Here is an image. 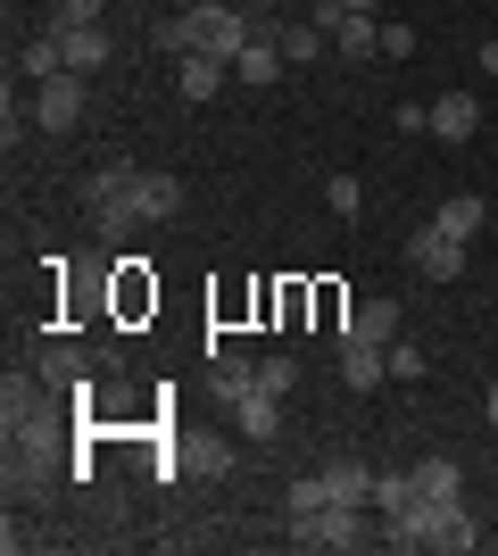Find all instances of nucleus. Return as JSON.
<instances>
[{
    "label": "nucleus",
    "mask_w": 498,
    "mask_h": 556,
    "mask_svg": "<svg viewBox=\"0 0 498 556\" xmlns=\"http://www.w3.org/2000/svg\"><path fill=\"white\" fill-rule=\"evenodd\" d=\"M183 17H191V42L208 50V59H225V67L258 42V9H241V0H191Z\"/></svg>",
    "instance_id": "obj_1"
},
{
    "label": "nucleus",
    "mask_w": 498,
    "mask_h": 556,
    "mask_svg": "<svg viewBox=\"0 0 498 556\" xmlns=\"http://www.w3.org/2000/svg\"><path fill=\"white\" fill-rule=\"evenodd\" d=\"M366 540H382V523H366V507H349V498L291 515V548H366Z\"/></svg>",
    "instance_id": "obj_2"
},
{
    "label": "nucleus",
    "mask_w": 498,
    "mask_h": 556,
    "mask_svg": "<svg viewBox=\"0 0 498 556\" xmlns=\"http://www.w3.org/2000/svg\"><path fill=\"white\" fill-rule=\"evenodd\" d=\"M84 216H92L100 232L142 225V208H133V166H100L92 184H84Z\"/></svg>",
    "instance_id": "obj_3"
},
{
    "label": "nucleus",
    "mask_w": 498,
    "mask_h": 556,
    "mask_svg": "<svg viewBox=\"0 0 498 556\" xmlns=\"http://www.w3.org/2000/svg\"><path fill=\"white\" fill-rule=\"evenodd\" d=\"M0 424H9V441H25V432H59V407L42 399L34 374H9V382H0Z\"/></svg>",
    "instance_id": "obj_4"
},
{
    "label": "nucleus",
    "mask_w": 498,
    "mask_h": 556,
    "mask_svg": "<svg viewBox=\"0 0 498 556\" xmlns=\"http://www.w3.org/2000/svg\"><path fill=\"white\" fill-rule=\"evenodd\" d=\"M407 266H416L424 282H457V275H465V241L440 232V225H416V232H407Z\"/></svg>",
    "instance_id": "obj_5"
},
{
    "label": "nucleus",
    "mask_w": 498,
    "mask_h": 556,
    "mask_svg": "<svg viewBox=\"0 0 498 556\" xmlns=\"http://www.w3.org/2000/svg\"><path fill=\"white\" fill-rule=\"evenodd\" d=\"M50 473H59V432H25V441H9V490L42 498Z\"/></svg>",
    "instance_id": "obj_6"
},
{
    "label": "nucleus",
    "mask_w": 498,
    "mask_h": 556,
    "mask_svg": "<svg viewBox=\"0 0 498 556\" xmlns=\"http://www.w3.org/2000/svg\"><path fill=\"white\" fill-rule=\"evenodd\" d=\"M75 116H84V75H50L34 92V125L42 134H75Z\"/></svg>",
    "instance_id": "obj_7"
},
{
    "label": "nucleus",
    "mask_w": 498,
    "mask_h": 556,
    "mask_svg": "<svg viewBox=\"0 0 498 556\" xmlns=\"http://www.w3.org/2000/svg\"><path fill=\"white\" fill-rule=\"evenodd\" d=\"M133 208H142V225H166V216H183V184L166 166H133Z\"/></svg>",
    "instance_id": "obj_8"
},
{
    "label": "nucleus",
    "mask_w": 498,
    "mask_h": 556,
    "mask_svg": "<svg viewBox=\"0 0 498 556\" xmlns=\"http://www.w3.org/2000/svg\"><path fill=\"white\" fill-rule=\"evenodd\" d=\"M432 548H482V523H474V507L465 498H432Z\"/></svg>",
    "instance_id": "obj_9"
},
{
    "label": "nucleus",
    "mask_w": 498,
    "mask_h": 556,
    "mask_svg": "<svg viewBox=\"0 0 498 556\" xmlns=\"http://www.w3.org/2000/svg\"><path fill=\"white\" fill-rule=\"evenodd\" d=\"M341 341H374V349H391V341H399V300H357V307H349V325H341Z\"/></svg>",
    "instance_id": "obj_10"
},
{
    "label": "nucleus",
    "mask_w": 498,
    "mask_h": 556,
    "mask_svg": "<svg viewBox=\"0 0 498 556\" xmlns=\"http://www.w3.org/2000/svg\"><path fill=\"white\" fill-rule=\"evenodd\" d=\"M382 548H399V556L432 548V498H416V507H391V515H382Z\"/></svg>",
    "instance_id": "obj_11"
},
{
    "label": "nucleus",
    "mask_w": 498,
    "mask_h": 556,
    "mask_svg": "<svg viewBox=\"0 0 498 556\" xmlns=\"http://www.w3.org/2000/svg\"><path fill=\"white\" fill-rule=\"evenodd\" d=\"M474 134H482L474 92H440V100H432V141H474Z\"/></svg>",
    "instance_id": "obj_12"
},
{
    "label": "nucleus",
    "mask_w": 498,
    "mask_h": 556,
    "mask_svg": "<svg viewBox=\"0 0 498 556\" xmlns=\"http://www.w3.org/2000/svg\"><path fill=\"white\" fill-rule=\"evenodd\" d=\"M341 382H349V391H382V382H391V357H382L374 341H341Z\"/></svg>",
    "instance_id": "obj_13"
},
{
    "label": "nucleus",
    "mask_w": 498,
    "mask_h": 556,
    "mask_svg": "<svg viewBox=\"0 0 498 556\" xmlns=\"http://www.w3.org/2000/svg\"><path fill=\"white\" fill-rule=\"evenodd\" d=\"M233 424H241V441H274V432H283V399H274V391L233 399Z\"/></svg>",
    "instance_id": "obj_14"
},
{
    "label": "nucleus",
    "mask_w": 498,
    "mask_h": 556,
    "mask_svg": "<svg viewBox=\"0 0 498 556\" xmlns=\"http://www.w3.org/2000/svg\"><path fill=\"white\" fill-rule=\"evenodd\" d=\"M225 59H208V50H191V59H175V92L183 100H216V84H225Z\"/></svg>",
    "instance_id": "obj_15"
},
{
    "label": "nucleus",
    "mask_w": 498,
    "mask_h": 556,
    "mask_svg": "<svg viewBox=\"0 0 498 556\" xmlns=\"http://www.w3.org/2000/svg\"><path fill=\"white\" fill-rule=\"evenodd\" d=\"M59 50H67V75L108 67V25H75V34H59Z\"/></svg>",
    "instance_id": "obj_16"
},
{
    "label": "nucleus",
    "mask_w": 498,
    "mask_h": 556,
    "mask_svg": "<svg viewBox=\"0 0 498 556\" xmlns=\"http://www.w3.org/2000/svg\"><path fill=\"white\" fill-rule=\"evenodd\" d=\"M324 42H332L324 25H308V17H291V25H283V17H274V50H283V67H308Z\"/></svg>",
    "instance_id": "obj_17"
},
{
    "label": "nucleus",
    "mask_w": 498,
    "mask_h": 556,
    "mask_svg": "<svg viewBox=\"0 0 498 556\" xmlns=\"http://www.w3.org/2000/svg\"><path fill=\"white\" fill-rule=\"evenodd\" d=\"M432 225L457 232V241H474V232L490 225V208H482V191H457V200H440V208H432Z\"/></svg>",
    "instance_id": "obj_18"
},
{
    "label": "nucleus",
    "mask_w": 498,
    "mask_h": 556,
    "mask_svg": "<svg viewBox=\"0 0 498 556\" xmlns=\"http://www.w3.org/2000/svg\"><path fill=\"white\" fill-rule=\"evenodd\" d=\"M416 490H424V498H465V465L457 457H416Z\"/></svg>",
    "instance_id": "obj_19"
},
{
    "label": "nucleus",
    "mask_w": 498,
    "mask_h": 556,
    "mask_svg": "<svg viewBox=\"0 0 498 556\" xmlns=\"http://www.w3.org/2000/svg\"><path fill=\"white\" fill-rule=\"evenodd\" d=\"M233 75H241V84H283V50H274V42L258 34V42H250V50L233 59Z\"/></svg>",
    "instance_id": "obj_20"
},
{
    "label": "nucleus",
    "mask_w": 498,
    "mask_h": 556,
    "mask_svg": "<svg viewBox=\"0 0 498 556\" xmlns=\"http://www.w3.org/2000/svg\"><path fill=\"white\" fill-rule=\"evenodd\" d=\"M324 482H332V498H349V507H374V473H366V465H324Z\"/></svg>",
    "instance_id": "obj_21"
},
{
    "label": "nucleus",
    "mask_w": 498,
    "mask_h": 556,
    "mask_svg": "<svg viewBox=\"0 0 498 556\" xmlns=\"http://www.w3.org/2000/svg\"><path fill=\"white\" fill-rule=\"evenodd\" d=\"M42 382H59V391L84 399V357H75L67 341H50V349H42Z\"/></svg>",
    "instance_id": "obj_22"
},
{
    "label": "nucleus",
    "mask_w": 498,
    "mask_h": 556,
    "mask_svg": "<svg viewBox=\"0 0 498 556\" xmlns=\"http://www.w3.org/2000/svg\"><path fill=\"white\" fill-rule=\"evenodd\" d=\"M424 490H416V473H374V515H391V507H416Z\"/></svg>",
    "instance_id": "obj_23"
},
{
    "label": "nucleus",
    "mask_w": 498,
    "mask_h": 556,
    "mask_svg": "<svg viewBox=\"0 0 498 556\" xmlns=\"http://www.w3.org/2000/svg\"><path fill=\"white\" fill-rule=\"evenodd\" d=\"M324 208L341 216V225H357V216H366V191H357V175H332V184H324Z\"/></svg>",
    "instance_id": "obj_24"
},
{
    "label": "nucleus",
    "mask_w": 498,
    "mask_h": 556,
    "mask_svg": "<svg viewBox=\"0 0 498 556\" xmlns=\"http://www.w3.org/2000/svg\"><path fill=\"white\" fill-rule=\"evenodd\" d=\"M108 17V0H59L50 9V34H75V25H100Z\"/></svg>",
    "instance_id": "obj_25"
},
{
    "label": "nucleus",
    "mask_w": 498,
    "mask_h": 556,
    "mask_svg": "<svg viewBox=\"0 0 498 556\" xmlns=\"http://www.w3.org/2000/svg\"><path fill=\"white\" fill-rule=\"evenodd\" d=\"M150 42H158L166 59H191V50H200V42H191V17H158V25H150Z\"/></svg>",
    "instance_id": "obj_26"
},
{
    "label": "nucleus",
    "mask_w": 498,
    "mask_h": 556,
    "mask_svg": "<svg viewBox=\"0 0 498 556\" xmlns=\"http://www.w3.org/2000/svg\"><path fill=\"white\" fill-rule=\"evenodd\" d=\"M258 391L291 399V391H299V366H291V357H258Z\"/></svg>",
    "instance_id": "obj_27"
},
{
    "label": "nucleus",
    "mask_w": 498,
    "mask_h": 556,
    "mask_svg": "<svg viewBox=\"0 0 498 556\" xmlns=\"http://www.w3.org/2000/svg\"><path fill=\"white\" fill-rule=\"evenodd\" d=\"M382 357H391V374H399V382H424V366H432V357H424L416 341H391Z\"/></svg>",
    "instance_id": "obj_28"
},
{
    "label": "nucleus",
    "mask_w": 498,
    "mask_h": 556,
    "mask_svg": "<svg viewBox=\"0 0 498 556\" xmlns=\"http://www.w3.org/2000/svg\"><path fill=\"white\" fill-rule=\"evenodd\" d=\"M308 25H324V34H341V25H349V0H308Z\"/></svg>",
    "instance_id": "obj_29"
},
{
    "label": "nucleus",
    "mask_w": 498,
    "mask_h": 556,
    "mask_svg": "<svg viewBox=\"0 0 498 556\" xmlns=\"http://www.w3.org/2000/svg\"><path fill=\"white\" fill-rule=\"evenodd\" d=\"M382 59H416V25H382Z\"/></svg>",
    "instance_id": "obj_30"
},
{
    "label": "nucleus",
    "mask_w": 498,
    "mask_h": 556,
    "mask_svg": "<svg viewBox=\"0 0 498 556\" xmlns=\"http://www.w3.org/2000/svg\"><path fill=\"white\" fill-rule=\"evenodd\" d=\"M399 134H432V100H399Z\"/></svg>",
    "instance_id": "obj_31"
},
{
    "label": "nucleus",
    "mask_w": 498,
    "mask_h": 556,
    "mask_svg": "<svg viewBox=\"0 0 498 556\" xmlns=\"http://www.w3.org/2000/svg\"><path fill=\"white\" fill-rule=\"evenodd\" d=\"M482 416H490V432H498V382H490V391H482Z\"/></svg>",
    "instance_id": "obj_32"
},
{
    "label": "nucleus",
    "mask_w": 498,
    "mask_h": 556,
    "mask_svg": "<svg viewBox=\"0 0 498 556\" xmlns=\"http://www.w3.org/2000/svg\"><path fill=\"white\" fill-rule=\"evenodd\" d=\"M482 75H498V42H482Z\"/></svg>",
    "instance_id": "obj_33"
},
{
    "label": "nucleus",
    "mask_w": 498,
    "mask_h": 556,
    "mask_svg": "<svg viewBox=\"0 0 498 556\" xmlns=\"http://www.w3.org/2000/svg\"><path fill=\"white\" fill-rule=\"evenodd\" d=\"M374 9H382V0H349V17H374Z\"/></svg>",
    "instance_id": "obj_34"
},
{
    "label": "nucleus",
    "mask_w": 498,
    "mask_h": 556,
    "mask_svg": "<svg viewBox=\"0 0 498 556\" xmlns=\"http://www.w3.org/2000/svg\"><path fill=\"white\" fill-rule=\"evenodd\" d=\"M241 9H258V17H266V9H274V0H241Z\"/></svg>",
    "instance_id": "obj_35"
}]
</instances>
